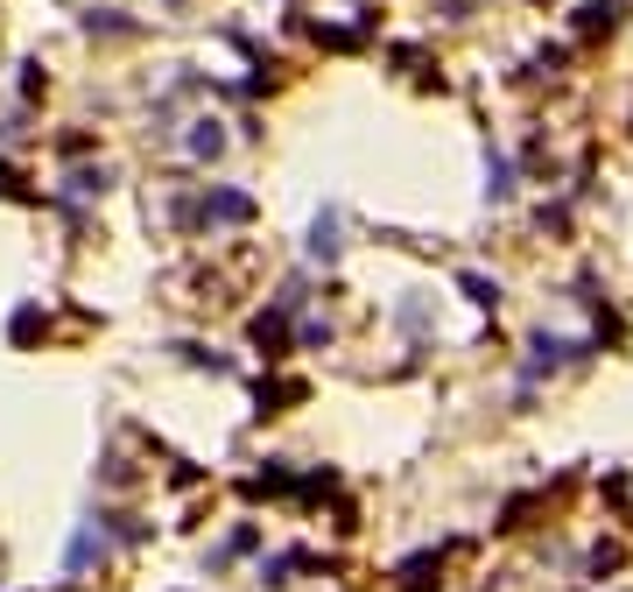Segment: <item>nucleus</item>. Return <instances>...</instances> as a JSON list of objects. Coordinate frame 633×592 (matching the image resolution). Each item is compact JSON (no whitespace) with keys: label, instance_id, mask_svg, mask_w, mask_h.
I'll return each instance as SVG.
<instances>
[{"label":"nucleus","instance_id":"f257e3e1","mask_svg":"<svg viewBox=\"0 0 633 592\" xmlns=\"http://www.w3.org/2000/svg\"><path fill=\"white\" fill-rule=\"evenodd\" d=\"M584 338H563V332H528V360H521V388H542L549 374H563V367L584 360Z\"/></svg>","mask_w":633,"mask_h":592},{"label":"nucleus","instance_id":"f03ea898","mask_svg":"<svg viewBox=\"0 0 633 592\" xmlns=\"http://www.w3.org/2000/svg\"><path fill=\"white\" fill-rule=\"evenodd\" d=\"M486 198H493V205L514 198V162H507L500 148H486Z\"/></svg>","mask_w":633,"mask_h":592},{"label":"nucleus","instance_id":"7ed1b4c3","mask_svg":"<svg viewBox=\"0 0 633 592\" xmlns=\"http://www.w3.org/2000/svg\"><path fill=\"white\" fill-rule=\"evenodd\" d=\"M620 14H626V0H592V8H584V28H620Z\"/></svg>","mask_w":633,"mask_h":592},{"label":"nucleus","instance_id":"20e7f679","mask_svg":"<svg viewBox=\"0 0 633 592\" xmlns=\"http://www.w3.org/2000/svg\"><path fill=\"white\" fill-rule=\"evenodd\" d=\"M310 255H324V261L338 255V219H331V212L316 219V233H310Z\"/></svg>","mask_w":633,"mask_h":592},{"label":"nucleus","instance_id":"39448f33","mask_svg":"<svg viewBox=\"0 0 633 592\" xmlns=\"http://www.w3.org/2000/svg\"><path fill=\"white\" fill-rule=\"evenodd\" d=\"M458 283H464L472 304H500V283H486V275H458Z\"/></svg>","mask_w":633,"mask_h":592}]
</instances>
